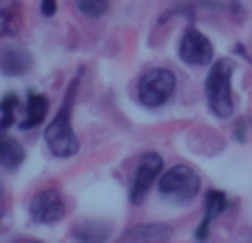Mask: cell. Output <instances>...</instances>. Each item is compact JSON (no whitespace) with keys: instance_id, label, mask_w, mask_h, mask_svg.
Here are the masks:
<instances>
[{"instance_id":"obj_1","label":"cell","mask_w":252,"mask_h":243,"mask_svg":"<svg viewBox=\"0 0 252 243\" xmlns=\"http://www.w3.org/2000/svg\"><path fill=\"white\" fill-rule=\"evenodd\" d=\"M75 87H78V80H73L69 93H66V100L62 102V109L58 111V115L51 120L47 133H44V142H47L49 151L56 157H71L80 148L78 137H75L73 128H71V106H73Z\"/></svg>"},{"instance_id":"obj_2","label":"cell","mask_w":252,"mask_h":243,"mask_svg":"<svg viewBox=\"0 0 252 243\" xmlns=\"http://www.w3.org/2000/svg\"><path fill=\"white\" fill-rule=\"evenodd\" d=\"M232 66L230 60H217L206 78V100L217 118H230L235 111L232 100Z\"/></svg>"},{"instance_id":"obj_3","label":"cell","mask_w":252,"mask_h":243,"mask_svg":"<svg viewBox=\"0 0 252 243\" xmlns=\"http://www.w3.org/2000/svg\"><path fill=\"white\" fill-rule=\"evenodd\" d=\"M157 188H159V195L170 199L173 204H188L199 192L201 179L190 166L177 164L161 175Z\"/></svg>"},{"instance_id":"obj_4","label":"cell","mask_w":252,"mask_h":243,"mask_svg":"<svg viewBox=\"0 0 252 243\" xmlns=\"http://www.w3.org/2000/svg\"><path fill=\"white\" fill-rule=\"evenodd\" d=\"M175 91V75L168 69H153L139 80L137 95L144 106H161Z\"/></svg>"},{"instance_id":"obj_5","label":"cell","mask_w":252,"mask_h":243,"mask_svg":"<svg viewBox=\"0 0 252 243\" xmlns=\"http://www.w3.org/2000/svg\"><path fill=\"white\" fill-rule=\"evenodd\" d=\"M66 213V206L62 195L56 188L42 190L31 199L29 206V214L35 223H58Z\"/></svg>"},{"instance_id":"obj_6","label":"cell","mask_w":252,"mask_h":243,"mask_svg":"<svg viewBox=\"0 0 252 243\" xmlns=\"http://www.w3.org/2000/svg\"><path fill=\"white\" fill-rule=\"evenodd\" d=\"M161 161L159 155L155 152H146L142 155L137 164V170H135V177H133V186H130V201L133 204H142V199L146 197V192L151 190V186L155 183L157 175L161 173Z\"/></svg>"},{"instance_id":"obj_7","label":"cell","mask_w":252,"mask_h":243,"mask_svg":"<svg viewBox=\"0 0 252 243\" xmlns=\"http://www.w3.org/2000/svg\"><path fill=\"white\" fill-rule=\"evenodd\" d=\"M213 44L206 38L201 31L197 29H186L182 42H179V58H182L186 64L192 66H204L213 60Z\"/></svg>"},{"instance_id":"obj_8","label":"cell","mask_w":252,"mask_h":243,"mask_svg":"<svg viewBox=\"0 0 252 243\" xmlns=\"http://www.w3.org/2000/svg\"><path fill=\"white\" fill-rule=\"evenodd\" d=\"M173 237V228L166 223H148L128 230L120 243H168Z\"/></svg>"},{"instance_id":"obj_9","label":"cell","mask_w":252,"mask_h":243,"mask_svg":"<svg viewBox=\"0 0 252 243\" xmlns=\"http://www.w3.org/2000/svg\"><path fill=\"white\" fill-rule=\"evenodd\" d=\"M228 208V197L223 195L221 190H210L206 195V204H204V221L199 223L197 228V241H206L208 239V230H210V223Z\"/></svg>"},{"instance_id":"obj_10","label":"cell","mask_w":252,"mask_h":243,"mask_svg":"<svg viewBox=\"0 0 252 243\" xmlns=\"http://www.w3.org/2000/svg\"><path fill=\"white\" fill-rule=\"evenodd\" d=\"M31 69V56L22 49H4L0 53V71L7 75H22Z\"/></svg>"},{"instance_id":"obj_11","label":"cell","mask_w":252,"mask_h":243,"mask_svg":"<svg viewBox=\"0 0 252 243\" xmlns=\"http://www.w3.org/2000/svg\"><path fill=\"white\" fill-rule=\"evenodd\" d=\"M22 25V7L18 0H0V35L18 33Z\"/></svg>"},{"instance_id":"obj_12","label":"cell","mask_w":252,"mask_h":243,"mask_svg":"<svg viewBox=\"0 0 252 243\" xmlns=\"http://www.w3.org/2000/svg\"><path fill=\"white\" fill-rule=\"evenodd\" d=\"M111 235V226L102 221H82L75 226L78 243H104Z\"/></svg>"},{"instance_id":"obj_13","label":"cell","mask_w":252,"mask_h":243,"mask_svg":"<svg viewBox=\"0 0 252 243\" xmlns=\"http://www.w3.org/2000/svg\"><path fill=\"white\" fill-rule=\"evenodd\" d=\"M25 161V148L16 142V139L7 137L0 130V166L2 168H18Z\"/></svg>"},{"instance_id":"obj_14","label":"cell","mask_w":252,"mask_h":243,"mask_svg":"<svg viewBox=\"0 0 252 243\" xmlns=\"http://www.w3.org/2000/svg\"><path fill=\"white\" fill-rule=\"evenodd\" d=\"M44 115H47V97L38 95V93H31L29 102H27V118L20 122V128L38 126L44 120Z\"/></svg>"},{"instance_id":"obj_15","label":"cell","mask_w":252,"mask_h":243,"mask_svg":"<svg viewBox=\"0 0 252 243\" xmlns=\"http://www.w3.org/2000/svg\"><path fill=\"white\" fill-rule=\"evenodd\" d=\"M75 7L89 18H100L109 7V0H75Z\"/></svg>"},{"instance_id":"obj_16","label":"cell","mask_w":252,"mask_h":243,"mask_svg":"<svg viewBox=\"0 0 252 243\" xmlns=\"http://www.w3.org/2000/svg\"><path fill=\"white\" fill-rule=\"evenodd\" d=\"M16 106H18L16 95H7L0 102V113H2V118H0V130H4L7 126L13 124V111H16Z\"/></svg>"},{"instance_id":"obj_17","label":"cell","mask_w":252,"mask_h":243,"mask_svg":"<svg viewBox=\"0 0 252 243\" xmlns=\"http://www.w3.org/2000/svg\"><path fill=\"white\" fill-rule=\"evenodd\" d=\"M42 13L44 16H53V13H56V0H44L42 2Z\"/></svg>"}]
</instances>
